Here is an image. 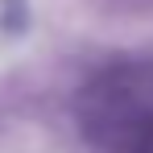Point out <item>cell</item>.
Wrapping results in <instances>:
<instances>
[{
    "instance_id": "6da1fadb",
    "label": "cell",
    "mask_w": 153,
    "mask_h": 153,
    "mask_svg": "<svg viewBox=\"0 0 153 153\" xmlns=\"http://www.w3.org/2000/svg\"><path fill=\"white\" fill-rule=\"evenodd\" d=\"M79 128L95 153H153V58L100 71L79 91Z\"/></svg>"
}]
</instances>
